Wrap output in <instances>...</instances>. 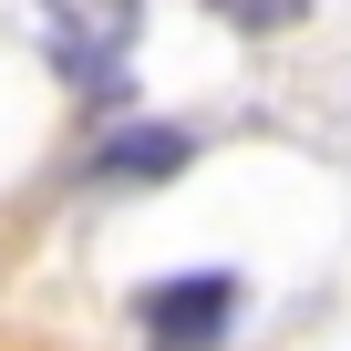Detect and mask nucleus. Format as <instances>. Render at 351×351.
Listing matches in <instances>:
<instances>
[{"mask_svg":"<svg viewBox=\"0 0 351 351\" xmlns=\"http://www.w3.org/2000/svg\"><path fill=\"white\" fill-rule=\"evenodd\" d=\"M217 11H228L238 32H289V21H300V0H217Z\"/></svg>","mask_w":351,"mask_h":351,"instance_id":"obj_3","label":"nucleus"},{"mask_svg":"<svg viewBox=\"0 0 351 351\" xmlns=\"http://www.w3.org/2000/svg\"><path fill=\"white\" fill-rule=\"evenodd\" d=\"M248 310V279L238 269H186V279H155L145 289V341L155 351H217Z\"/></svg>","mask_w":351,"mask_h":351,"instance_id":"obj_1","label":"nucleus"},{"mask_svg":"<svg viewBox=\"0 0 351 351\" xmlns=\"http://www.w3.org/2000/svg\"><path fill=\"white\" fill-rule=\"evenodd\" d=\"M186 155H197L186 124H114V134L83 155V176H93V186H165Z\"/></svg>","mask_w":351,"mask_h":351,"instance_id":"obj_2","label":"nucleus"}]
</instances>
